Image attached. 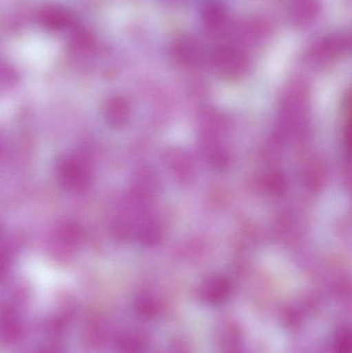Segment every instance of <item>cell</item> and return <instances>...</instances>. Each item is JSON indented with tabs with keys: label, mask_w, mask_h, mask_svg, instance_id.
<instances>
[{
	"label": "cell",
	"mask_w": 352,
	"mask_h": 353,
	"mask_svg": "<svg viewBox=\"0 0 352 353\" xmlns=\"http://www.w3.org/2000/svg\"><path fill=\"white\" fill-rule=\"evenodd\" d=\"M39 22L49 30H62L72 25V14L70 10L58 6H48L39 12Z\"/></svg>",
	"instance_id": "6da1fadb"
},
{
	"label": "cell",
	"mask_w": 352,
	"mask_h": 353,
	"mask_svg": "<svg viewBox=\"0 0 352 353\" xmlns=\"http://www.w3.org/2000/svg\"><path fill=\"white\" fill-rule=\"evenodd\" d=\"M202 14L205 25L209 29L219 28L225 23V10L218 2H207L205 4Z\"/></svg>",
	"instance_id": "7a4b0ae2"
},
{
	"label": "cell",
	"mask_w": 352,
	"mask_h": 353,
	"mask_svg": "<svg viewBox=\"0 0 352 353\" xmlns=\"http://www.w3.org/2000/svg\"><path fill=\"white\" fill-rule=\"evenodd\" d=\"M336 353H352V329L343 327L337 333L335 340Z\"/></svg>",
	"instance_id": "3957f363"
}]
</instances>
